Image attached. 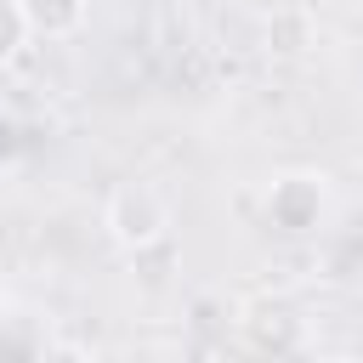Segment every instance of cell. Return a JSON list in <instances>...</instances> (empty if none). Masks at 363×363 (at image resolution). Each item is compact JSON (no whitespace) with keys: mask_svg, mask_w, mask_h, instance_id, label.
Returning a JSON list of instances; mask_svg holds the SVG:
<instances>
[{"mask_svg":"<svg viewBox=\"0 0 363 363\" xmlns=\"http://www.w3.org/2000/svg\"><path fill=\"white\" fill-rule=\"evenodd\" d=\"M335 216V187L323 170H278L261 193V221L284 238H318Z\"/></svg>","mask_w":363,"mask_h":363,"instance_id":"6da1fadb","label":"cell"},{"mask_svg":"<svg viewBox=\"0 0 363 363\" xmlns=\"http://www.w3.org/2000/svg\"><path fill=\"white\" fill-rule=\"evenodd\" d=\"M170 221H176L170 193H164L159 182H147V176L119 182V187L108 193V204H102V227H108V238H113L125 255H142V250L164 244V238H170Z\"/></svg>","mask_w":363,"mask_h":363,"instance_id":"7a4b0ae2","label":"cell"},{"mask_svg":"<svg viewBox=\"0 0 363 363\" xmlns=\"http://www.w3.org/2000/svg\"><path fill=\"white\" fill-rule=\"evenodd\" d=\"M238 329H244L250 352H272V357L306 352V318H301L289 301H278V295L244 301V306H238Z\"/></svg>","mask_w":363,"mask_h":363,"instance_id":"3957f363","label":"cell"},{"mask_svg":"<svg viewBox=\"0 0 363 363\" xmlns=\"http://www.w3.org/2000/svg\"><path fill=\"white\" fill-rule=\"evenodd\" d=\"M34 40H74L91 23V0H23Z\"/></svg>","mask_w":363,"mask_h":363,"instance_id":"277c9868","label":"cell"},{"mask_svg":"<svg viewBox=\"0 0 363 363\" xmlns=\"http://www.w3.org/2000/svg\"><path fill=\"white\" fill-rule=\"evenodd\" d=\"M318 45V17H312V6H272V17H267V51H278V57H306Z\"/></svg>","mask_w":363,"mask_h":363,"instance_id":"5b68a950","label":"cell"},{"mask_svg":"<svg viewBox=\"0 0 363 363\" xmlns=\"http://www.w3.org/2000/svg\"><path fill=\"white\" fill-rule=\"evenodd\" d=\"M28 17H23V0H0V68H11L28 45Z\"/></svg>","mask_w":363,"mask_h":363,"instance_id":"8992f818","label":"cell"},{"mask_svg":"<svg viewBox=\"0 0 363 363\" xmlns=\"http://www.w3.org/2000/svg\"><path fill=\"white\" fill-rule=\"evenodd\" d=\"M0 312H6V272H0Z\"/></svg>","mask_w":363,"mask_h":363,"instance_id":"52a82bcc","label":"cell"}]
</instances>
